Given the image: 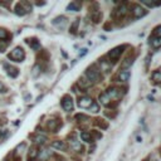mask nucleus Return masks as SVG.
I'll return each instance as SVG.
<instances>
[{"label": "nucleus", "instance_id": "obj_1", "mask_svg": "<svg viewBox=\"0 0 161 161\" xmlns=\"http://www.w3.org/2000/svg\"><path fill=\"white\" fill-rule=\"evenodd\" d=\"M31 12V5L28 3V2H20V3H17L15 7H14V13L17 15H25L26 13H30Z\"/></svg>", "mask_w": 161, "mask_h": 161}, {"label": "nucleus", "instance_id": "obj_2", "mask_svg": "<svg viewBox=\"0 0 161 161\" xmlns=\"http://www.w3.org/2000/svg\"><path fill=\"white\" fill-rule=\"evenodd\" d=\"M8 58L14 60V62H23L24 58H25V52L21 47H15L9 54H8Z\"/></svg>", "mask_w": 161, "mask_h": 161}, {"label": "nucleus", "instance_id": "obj_3", "mask_svg": "<svg viewBox=\"0 0 161 161\" xmlns=\"http://www.w3.org/2000/svg\"><path fill=\"white\" fill-rule=\"evenodd\" d=\"M86 78L91 82V84L92 83H96V82H98L100 81V78H101V76H100V72L96 69V68H88L87 71H86Z\"/></svg>", "mask_w": 161, "mask_h": 161}, {"label": "nucleus", "instance_id": "obj_4", "mask_svg": "<svg viewBox=\"0 0 161 161\" xmlns=\"http://www.w3.org/2000/svg\"><path fill=\"white\" fill-rule=\"evenodd\" d=\"M62 107H63V110L66 111V112H71V111H73V100H72V97L71 96H68V94H66L64 97L62 98Z\"/></svg>", "mask_w": 161, "mask_h": 161}, {"label": "nucleus", "instance_id": "obj_5", "mask_svg": "<svg viewBox=\"0 0 161 161\" xmlns=\"http://www.w3.org/2000/svg\"><path fill=\"white\" fill-rule=\"evenodd\" d=\"M4 69H5L7 74H8L9 77H12V78H17V77L19 76V69H18L15 66H12V64L8 63V62L4 63Z\"/></svg>", "mask_w": 161, "mask_h": 161}, {"label": "nucleus", "instance_id": "obj_6", "mask_svg": "<svg viewBox=\"0 0 161 161\" xmlns=\"http://www.w3.org/2000/svg\"><path fill=\"white\" fill-rule=\"evenodd\" d=\"M125 48H126V45H120V47L113 48L112 50L108 52V57H110L111 59H113V62H116V60L121 57V54H122V52H123Z\"/></svg>", "mask_w": 161, "mask_h": 161}, {"label": "nucleus", "instance_id": "obj_7", "mask_svg": "<svg viewBox=\"0 0 161 161\" xmlns=\"http://www.w3.org/2000/svg\"><path fill=\"white\" fill-rule=\"evenodd\" d=\"M93 105V100L91 97H87V96H83L78 100V106L81 108H89Z\"/></svg>", "mask_w": 161, "mask_h": 161}, {"label": "nucleus", "instance_id": "obj_8", "mask_svg": "<svg viewBox=\"0 0 161 161\" xmlns=\"http://www.w3.org/2000/svg\"><path fill=\"white\" fill-rule=\"evenodd\" d=\"M60 126H62V122L59 120H49L47 122V128L50 130L52 132H57Z\"/></svg>", "mask_w": 161, "mask_h": 161}, {"label": "nucleus", "instance_id": "obj_9", "mask_svg": "<svg viewBox=\"0 0 161 161\" xmlns=\"http://www.w3.org/2000/svg\"><path fill=\"white\" fill-rule=\"evenodd\" d=\"M69 145H71V147H72L74 151H81V150H82V145H81V142L77 140L76 135H72V137H69Z\"/></svg>", "mask_w": 161, "mask_h": 161}, {"label": "nucleus", "instance_id": "obj_10", "mask_svg": "<svg viewBox=\"0 0 161 161\" xmlns=\"http://www.w3.org/2000/svg\"><path fill=\"white\" fill-rule=\"evenodd\" d=\"M106 94L110 97V100L118 98L120 96H121V89H120V88H116V87H112V88H110V89L106 92Z\"/></svg>", "mask_w": 161, "mask_h": 161}, {"label": "nucleus", "instance_id": "obj_11", "mask_svg": "<svg viewBox=\"0 0 161 161\" xmlns=\"http://www.w3.org/2000/svg\"><path fill=\"white\" fill-rule=\"evenodd\" d=\"M52 147L55 149V150H59V151H66V150H67L66 142H64V141H60V140L53 141V142H52Z\"/></svg>", "mask_w": 161, "mask_h": 161}, {"label": "nucleus", "instance_id": "obj_12", "mask_svg": "<svg viewBox=\"0 0 161 161\" xmlns=\"http://www.w3.org/2000/svg\"><path fill=\"white\" fill-rule=\"evenodd\" d=\"M132 13H134V17L135 18H141V17H144V15H146V10L144 9V8H141L140 5H134V10H132Z\"/></svg>", "mask_w": 161, "mask_h": 161}, {"label": "nucleus", "instance_id": "obj_13", "mask_svg": "<svg viewBox=\"0 0 161 161\" xmlns=\"http://www.w3.org/2000/svg\"><path fill=\"white\" fill-rule=\"evenodd\" d=\"M38 154H39V151L36 146L30 147V150L28 152V161H34L36 159H38Z\"/></svg>", "mask_w": 161, "mask_h": 161}, {"label": "nucleus", "instance_id": "obj_14", "mask_svg": "<svg viewBox=\"0 0 161 161\" xmlns=\"http://www.w3.org/2000/svg\"><path fill=\"white\" fill-rule=\"evenodd\" d=\"M33 141H34L36 145H43L47 141V136L45 135H42V134H36L33 136Z\"/></svg>", "mask_w": 161, "mask_h": 161}, {"label": "nucleus", "instance_id": "obj_15", "mask_svg": "<svg viewBox=\"0 0 161 161\" xmlns=\"http://www.w3.org/2000/svg\"><path fill=\"white\" fill-rule=\"evenodd\" d=\"M50 155H52V152H50L48 149H43V150L39 151V154H38V160L45 161V160H48V159L50 157Z\"/></svg>", "mask_w": 161, "mask_h": 161}, {"label": "nucleus", "instance_id": "obj_16", "mask_svg": "<svg viewBox=\"0 0 161 161\" xmlns=\"http://www.w3.org/2000/svg\"><path fill=\"white\" fill-rule=\"evenodd\" d=\"M128 78H130V71L121 69L120 73H118V81L120 82H126V81H128Z\"/></svg>", "mask_w": 161, "mask_h": 161}, {"label": "nucleus", "instance_id": "obj_17", "mask_svg": "<svg viewBox=\"0 0 161 161\" xmlns=\"http://www.w3.org/2000/svg\"><path fill=\"white\" fill-rule=\"evenodd\" d=\"M52 23H53V25H55V26L63 28L64 25L67 24V18H64V17H58V18H55Z\"/></svg>", "mask_w": 161, "mask_h": 161}, {"label": "nucleus", "instance_id": "obj_18", "mask_svg": "<svg viewBox=\"0 0 161 161\" xmlns=\"http://www.w3.org/2000/svg\"><path fill=\"white\" fill-rule=\"evenodd\" d=\"M12 38V34L5 29V28H0V40H8Z\"/></svg>", "mask_w": 161, "mask_h": 161}, {"label": "nucleus", "instance_id": "obj_19", "mask_svg": "<svg viewBox=\"0 0 161 161\" xmlns=\"http://www.w3.org/2000/svg\"><path fill=\"white\" fill-rule=\"evenodd\" d=\"M25 42H26V43H28V44H29V45H30L31 48H33L34 50L39 48V42H38V39H36V38H31V39H26Z\"/></svg>", "mask_w": 161, "mask_h": 161}, {"label": "nucleus", "instance_id": "obj_20", "mask_svg": "<svg viewBox=\"0 0 161 161\" xmlns=\"http://www.w3.org/2000/svg\"><path fill=\"white\" fill-rule=\"evenodd\" d=\"M25 149H26V144H25V142L19 144V145L17 146V149L14 150V155H15V156H20V154H21L23 150H25Z\"/></svg>", "mask_w": 161, "mask_h": 161}, {"label": "nucleus", "instance_id": "obj_21", "mask_svg": "<svg viewBox=\"0 0 161 161\" xmlns=\"http://www.w3.org/2000/svg\"><path fill=\"white\" fill-rule=\"evenodd\" d=\"M81 139H82L83 141H86V142H93V137H92V135H91L89 132H86V131L81 132Z\"/></svg>", "mask_w": 161, "mask_h": 161}, {"label": "nucleus", "instance_id": "obj_22", "mask_svg": "<svg viewBox=\"0 0 161 161\" xmlns=\"http://www.w3.org/2000/svg\"><path fill=\"white\" fill-rule=\"evenodd\" d=\"M100 101H101V103H102V105H105V106L110 105V102H111V100H110L108 96L106 94V92H105V93H102V94L100 96Z\"/></svg>", "mask_w": 161, "mask_h": 161}, {"label": "nucleus", "instance_id": "obj_23", "mask_svg": "<svg viewBox=\"0 0 161 161\" xmlns=\"http://www.w3.org/2000/svg\"><path fill=\"white\" fill-rule=\"evenodd\" d=\"M117 14L120 17H125L127 14V7H126V4H121L120 5V8L117 9Z\"/></svg>", "mask_w": 161, "mask_h": 161}, {"label": "nucleus", "instance_id": "obj_24", "mask_svg": "<svg viewBox=\"0 0 161 161\" xmlns=\"http://www.w3.org/2000/svg\"><path fill=\"white\" fill-rule=\"evenodd\" d=\"M79 8H81V4L79 3H76V2H73V3H71L68 7H67V9L71 12H77V10H79Z\"/></svg>", "mask_w": 161, "mask_h": 161}, {"label": "nucleus", "instance_id": "obj_25", "mask_svg": "<svg viewBox=\"0 0 161 161\" xmlns=\"http://www.w3.org/2000/svg\"><path fill=\"white\" fill-rule=\"evenodd\" d=\"M96 121H97V125L102 128V130H107V128H108V122H106L105 120H102V118H97Z\"/></svg>", "mask_w": 161, "mask_h": 161}, {"label": "nucleus", "instance_id": "obj_26", "mask_svg": "<svg viewBox=\"0 0 161 161\" xmlns=\"http://www.w3.org/2000/svg\"><path fill=\"white\" fill-rule=\"evenodd\" d=\"M132 63H134V58H130V57H127V58L125 59V62L122 63V67H123V69H127L128 67L131 66Z\"/></svg>", "mask_w": 161, "mask_h": 161}, {"label": "nucleus", "instance_id": "obj_27", "mask_svg": "<svg viewBox=\"0 0 161 161\" xmlns=\"http://www.w3.org/2000/svg\"><path fill=\"white\" fill-rule=\"evenodd\" d=\"M152 81L155 83H161V72H159V71L154 72L152 73Z\"/></svg>", "mask_w": 161, "mask_h": 161}, {"label": "nucleus", "instance_id": "obj_28", "mask_svg": "<svg viewBox=\"0 0 161 161\" xmlns=\"http://www.w3.org/2000/svg\"><path fill=\"white\" fill-rule=\"evenodd\" d=\"M79 84H81V87H88V86H91V82L86 78V76H83L82 78H79Z\"/></svg>", "mask_w": 161, "mask_h": 161}, {"label": "nucleus", "instance_id": "obj_29", "mask_svg": "<svg viewBox=\"0 0 161 161\" xmlns=\"http://www.w3.org/2000/svg\"><path fill=\"white\" fill-rule=\"evenodd\" d=\"M152 37L154 38H157V39H161V26H156L154 33H152Z\"/></svg>", "mask_w": 161, "mask_h": 161}, {"label": "nucleus", "instance_id": "obj_30", "mask_svg": "<svg viewBox=\"0 0 161 161\" xmlns=\"http://www.w3.org/2000/svg\"><path fill=\"white\" fill-rule=\"evenodd\" d=\"M101 18H102V14L98 12L97 14H94V15H92V19H93V21L94 23H98L100 20H101Z\"/></svg>", "mask_w": 161, "mask_h": 161}, {"label": "nucleus", "instance_id": "obj_31", "mask_svg": "<svg viewBox=\"0 0 161 161\" xmlns=\"http://www.w3.org/2000/svg\"><path fill=\"white\" fill-rule=\"evenodd\" d=\"M78 24H79V20L77 19L74 23H73V25H72V28H71V33H76V31H77V28H78Z\"/></svg>", "mask_w": 161, "mask_h": 161}, {"label": "nucleus", "instance_id": "obj_32", "mask_svg": "<svg viewBox=\"0 0 161 161\" xmlns=\"http://www.w3.org/2000/svg\"><path fill=\"white\" fill-rule=\"evenodd\" d=\"M76 120H78L79 122H83V121H88V117L86 115H77L76 116Z\"/></svg>", "mask_w": 161, "mask_h": 161}, {"label": "nucleus", "instance_id": "obj_33", "mask_svg": "<svg viewBox=\"0 0 161 161\" xmlns=\"http://www.w3.org/2000/svg\"><path fill=\"white\" fill-rule=\"evenodd\" d=\"M39 72H40V66H39V64H37V66L33 68V76L37 77L39 74Z\"/></svg>", "mask_w": 161, "mask_h": 161}, {"label": "nucleus", "instance_id": "obj_34", "mask_svg": "<svg viewBox=\"0 0 161 161\" xmlns=\"http://www.w3.org/2000/svg\"><path fill=\"white\" fill-rule=\"evenodd\" d=\"M89 110H91L92 112H94V113H96V112H98V105L93 102V105H92V106L89 107Z\"/></svg>", "mask_w": 161, "mask_h": 161}, {"label": "nucleus", "instance_id": "obj_35", "mask_svg": "<svg viewBox=\"0 0 161 161\" xmlns=\"http://www.w3.org/2000/svg\"><path fill=\"white\" fill-rule=\"evenodd\" d=\"M5 92H8V88L4 86L3 82H0V93H5Z\"/></svg>", "mask_w": 161, "mask_h": 161}, {"label": "nucleus", "instance_id": "obj_36", "mask_svg": "<svg viewBox=\"0 0 161 161\" xmlns=\"http://www.w3.org/2000/svg\"><path fill=\"white\" fill-rule=\"evenodd\" d=\"M7 47H8V43H5V42H2V43H0V53L4 52V50L7 49Z\"/></svg>", "mask_w": 161, "mask_h": 161}]
</instances>
